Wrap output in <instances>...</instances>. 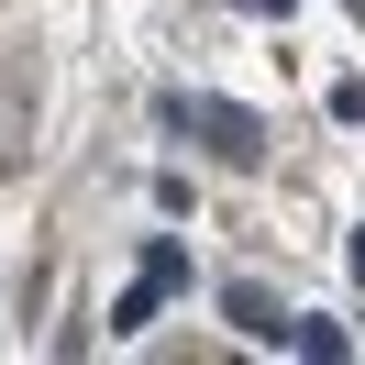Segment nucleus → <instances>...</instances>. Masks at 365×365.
<instances>
[{
	"label": "nucleus",
	"instance_id": "nucleus-1",
	"mask_svg": "<svg viewBox=\"0 0 365 365\" xmlns=\"http://www.w3.org/2000/svg\"><path fill=\"white\" fill-rule=\"evenodd\" d=\"M155 111H166V133H188V144H210V155H222V166H255V155H266V122H255L244 100H210V89H166Z\"/></svg>",
	"mask_w": 365,
	"mask_h": 365
},
{
	"label": "nucleus",
	"instance_id": "nucleus-2",
	"mask_svg": "<svg viewBox=\"0 0 365 365\" xmlns=\"http://www.w3.org/2000/svg\"><path fill=\"white\" fill-rule=\"evenodd\" d=\"M222 310L244 321L255 343H288V321H277V299H266V288H222Z\"/></svg>",
	"mask_w": 365,
	"mask_h": 365
},
{
	"label": "nucleus",
	"instance_id": "nucleus-3",
	"mask_svg": "<svg viewBox=\"0 0 365 365\" xmlns=\"http://www.w3.org/2000/svg\"><path fill=\"white\" fill-rule=\"evenodd\" d=\"M288 343H299V354H321V365L354 354V343H343V321H288Z\"/></svg>",
	"mask_w": 365,
	"mask_h": 365
},
{
	"label": "nucleus",
	"instance_id": "nucleus-4",
	"mask_svg": "<svg viewBox=\"0 0 365 365\" xmlns=\"http://www.w3.org/2000/svg\"><path fill=\"white\" fill-rule=\"evenodd\" d=\"M155 299H166V288H155V277H133V288H122V299H111V332H144V321H155Z\"/></svg>",
	"mask_w": 365,
	"mask_h": 365
},
{
	"label": "nucleus",
	"instance_id": "nucleus-5",
	"mask_svg": "<svg viewBox=\"0 0 365 365\" xmlns=\"http://www.w3.org/2000/svg\"><path fill=\"white\" fill-rule=\"evenodd\" d=\"M144 277H155V288L178 299V288H188V255H178V244H166V232H155V244H144Z\"/></svg>",
	"mask_w": 365,
	"mask_h": 365
},
{
	"label": "nucleus",
	"instance_id": "nucleus-6",
	"mask_svg": "<svg viewBox=\"0 0 365 365\" xmlns=\"http://www.w3.org/2000/svg\"><path fill=\"white\" fill-rule=\"evenodd\" d=\"M244 11H299V0H244Z\"/></svg>",
	"mask_w": 365,
	"mask_h": 365
},
{
	"label": "nucleus",
	"instance_id": "nucleus-7",
	"mask_svg": "<svg viewBox=\"0 0 365 365\" xmlns=\"http://www.w3.org/2000/svg\"><path fill=\"white\" fill-rule=\"evenodd\" d=\"M343 255H354V277H365V232H354V244H343Z\"/></svg>",
	"mask_w": 365,
	"mask_h": 365
}]
</instances>
